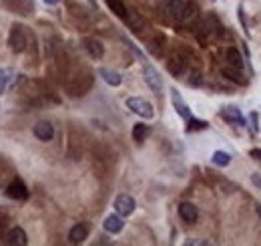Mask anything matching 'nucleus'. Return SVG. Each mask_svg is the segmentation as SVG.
I'll return each instance as SVG.
<instances>
[{
    "mask_svg": "<svg viewBox=\"0 0 261 246\" xmlns=\"http://www.w3.org/2000/svg\"><path fill=\"white\" fill-rule=\"evenodd\" d=\"M93 87V75H91V71H81L79 75H74L72 79H70V83H68V91H70V95H85L89 89Z\"/></svg>",
    "mask_w": 261,
    "mask_h": 246,
    "instance_id": "1",
    "label": "nucleus"
},
{
    "mask_svg": "<svg viewBox=\"0 0 261 246\" xmlns=\"http://www.w3.org/2000/svg\"><path fill=\"white\" fill-rule=\"evenodd\" d=\"M32 39V35H28L22 26H12L10 35H8V45L14 53H24L28 49V41Z\"/></svg>",
    "mask_w": 261,
    "mask_h": 246,
    "instance_id": "2",
    "label": "nucleus"
},
{
    "mask_svg": "<svg viewBox=\"0 0 261 246\" xmlns=\"http://www.w3.org/2000/svg\"><path fill=\"white\" fill-rule=\"evenodd\" d=\"M127 107H129L135 115H139V117H143V119H153V117H155L153 105H151L147 99H143V97H129V99H127Z\"/></svg>",
    "mask_w": 261,
    "mask_h": 246,
    "instance_id": "3",
    "label": "nucleus"
},
{
    "mask_svg": "<svg viewBox=\"0 0 261 246\" xmlns=\"http://www.w3.org/2000/svg\"><path fill=\"white\" fill-rule=\"evenodd\" d=\"M113 206H115L117 214L125 218V216H131V214L135 212V208H137V202H135V198H133V196H129V194H119V196L115 198Z\"/></svg>",
    "mask_w": 261,
    "mask_h": 246,
    "instance_id": "4",
    "label": "nucleus"
},
{
    "mask_svg": "<svg viewBox=\"0 0 261 246\" xmlns=\"http://www.w3.org/2000/svg\"><path fill=\"white\" fill-rule=\"evenodd\" d=\"M167 71L173 75V77H183L187 73V59L185 55L181 53H173L167 61Z\"/></svg>",
    "mask_w": 261,
    "mask_h": 246,
    "instance_id": "5",
    "label": "nucleus"
},
{
    "mask_svg": "<svg viewBox=\"0 0 261 246\" xmlns=\"http://www.w3.org/2000/svg\"><path fill=\"white\" fill-rule=\"evenodd\" d=\"M143 75H145V83L151 87L153 93H161V91H163V79L159 77L155 67L145 65V67H143Z\"/></svg>",
    "mask_w": 261,
    "mask_h": 246,
    "instance_id": "6",
    "label": "nucleus"
},
{
    "mask_svg": "<svg viewBox=\"0 0 261 246\" xmlns=\"http://www.w3.org/2000/svg\"><path fill=\"white\" fill-rule=\"evenodd\" d=\"M221 117L227 123H231V125H237V127H243V125H245V117H243L241 109H237L235 105L223 107V109H221Z\"/></svg>",
    "mask_w": 261,
    "mask_h": 246,
    "instance_id": "7",
    "label": "nucleus"
},
{
    "mask_svg": "<svg viewBox=\"0 0 261 246\" xmlns=\"http://www.w3.org/2000/svg\"><path fill=\"white\" fill-rule=\"evenodd\" d=\"M6 196L12 198V200H26L28 198V190H26V186H24L22 180L14 178L10 184L6 186Z\"/></svg>",
    "mask_w": 261,
    "mask_h": 246,
    "instance_id": "8",
    "label": "nucleus"
},
{
    "mask_svg": "<svg viewBox=\"0 0 261 246\" xmlns=\"http://www.w3.org/2000/svg\"><path fill=\"white\" fill-rule=\"evenodd\" d=\"M179 216L183 222L187 224H195L197 218H199V212H197V206L191 204V202H181L179 204Z\"/></svg>",
    "mask_w": 261,
    "mask_h": 246,
    "instance_id": "9",
    "label": "nucleus"
},
{
    "mask_svg": "<svg viewBox=\"0 0 261 246\" xmlns=\"http://www.w3.org/2000/svg\"><path fill=\"white\" fill-rule=\"evenodd\" d=\"M83 47H85V51H87L93 59H97V61L104 57V45L99 39H91V37H89V39L83 41Z\"/></svg>",
    "mask_w": 261,
    "mask_h": 246,
    "instance_id": "10",
    "label": "nucleus"
},
{
    "mask_svg": "<svg viewBox=\"0 0 261 246\" xmlns=\"http://www.w3.org/2000/svg\"><path fill=\"white\" fill-rule=\"evenodd\" d=\"M171 101H173V107L177 109V113H179L183 119H191V117H193V115H191L189 105L183 101V97H181V93H179L177 89H173V91H171Z\"/></svg>",
    "mask_w": 261,
    "mask_h": 246,
    "instance_id": "11",
    "label": "nucleus"
},
{
    "mask_svg": "<svg viewBox=\"0 0 261 246\" xmlns=\"http://www.w3.org/2000/svg\"><path fill=\"white\" fill-rule=\"evenodd\" d=\"M4 4H6V8H10L16 14H32V10H34L32 0H4Z\"/></svg>",
    "mask_w": 261,
    "mask_h": 246,
    "instance_id": "12",
    "label": "nucleus"
},
{
    "mask_svg": "<svg viewBox=\"0 0 261 246\" xmlns=\"http://www.w3.org/2000/svg\"><path fill=\"white\" fill-rule=\"evenodd\" d=\"M103 226L108 234H119V232L125 228V220H123V216H119V214H110V216L104 218Z\"/></svg>",
    "mask_w": 261,
    "mask_h": 246,
    "instance_id": "13",
    "label": "nucleus"
},
{
    "mask_svg": "<svg viewBox=\"0 0 261 246\" xmlns=\"http://www.w3.org/2000/svg\"><path fill=\"white\" fill-rule=\"evenodd\" d=\"M87 236H89V226H87V224H83V222H77V224L70 228V232H68V238H70V242H72V244H81V242H85V240H87Z\"/></svg>",
    "mask_w": 261,
    "mask_h": 246,
    "instance_id": "14",
    "label": "nucleus"
},
{
    "mask_svg": "<svg viewBox=\"0 0 261 246\" xmlns=\"http://www.w3.org/2000/svg\"><path fill=\"white\" fill-rule=\"evenodd\" d=\"M34 135L39 141H51L54 137V127L49 121H39L34 125Z\"/></svg>",
    "mask_w": 261,
    "mask_h": 246,
    "instance_id": "15",
    "label": "nucleus"
},
{
    "mask_svg": "<svg viewBox=\"0 0 261 246\" xmlns=\"http://www.w3.org/2000/svg\"><path fill=\"white\" fill-rule=\"evenodd\" d=\"M165 47H167V39H165L161 33L155 35V37L149 41V51H151V55H153V57H163Z\"/></svg>",
    "mask_w": 261,
    "mask_h": 246,
    "instance_id": "16",
    "label": "nucleus"
},
{
    "mask_svg": "<svg viewBox=\"0 0 261 246\" xmlns=\"http://www.w3.org/2000/svg\"><path fill=\"white\" fill-rule=\"evenodd\" d=\"M185 6H187V2H185V0H169L167 10H169V14H171L175 20H183Z\"/></svg>",
    "mask_w": 261,
    "mask_h": 246,
    "instance_id": "17",
    "label": "nucleus"
},
{
    "mask_svg": "<svg viewBox=\"0 0 261 246\" xmlns=\"http://www.w3.org/2000/svg\"><path fill=\"white\" fill-rule=\"evenodd\" d=\"M6 242L12 246H24L28 240H26V232L22 230V228H12L10 232H8V236H6Z\"/></svg>",
    "mask_w": 261,
    "mask_h": 246,
    "instance_id": "18",
    "label": "nucleus"
},
{
    "mask_svg": "<svg viewBox=\"0 0 261 246\" xmlns=\"http://www.w3.org/2000/svg\"><path fill=\"white\" fill-rule=\"evenodd\" d=\"M99 75L103 77L104 81L110 85V87H119L121 83H123V77L117 73V71H113V69H106V67H101L99 69Z\"/></svg>",
    "mask_w": 261,
    "mask_h": 246,
    "instance_id": "19",
    "label": "nucleus"
},
{
    "mask_svg": "<svg viewBox=\"0 0 261 246\" xmlns=\"http://www.w3.org/2000/svg\"><path fill=\"white\" fill-rule=\"evenodd\" d=\"M149 135H151V127H149V125H145V123H135V127H133V139H135L137 143L147 141Z\"/></svg>",
    "mask_w": 261,
    "mask_h": 246,
    "instance_id": "20",
    "label": "nucleus"
},
{
    "mask_svg": "<svg viewBox=\"0 0 261 246\" xmlns=\"http://www.w3.org/2000/svg\"><path fill=\"white\" fill-rule=\"evenodd\" d=\"M125 22L129 24V28H131L133 33H141V30L145 28V20H143L137 12H129L127 18H125Z\"/></svg>",
    "mask_w": 261,
    "mask_h": 246,
    "instance_id": "21",
    "label": "nucleus"
},
{
    "mask_svg": "<svg viewBox=\"0 0 261 246\" xmlns=\"http://www.w3.org/2000/svg\"><path fill=\"white\" fill-rule=\"evenodd\" d=\"M223 75L227 77V79H231V81H235V83H239V85H245L247 83V79L243 77V73H241V69H235V67H223Z\"/></svg>",
    "mask_w": 261,
    "mask_h": 246,
    "instance_id": "22",
    "label": "nucleus"
},
{
    "mask_svg": "<svg viewBox=\"0 0 261 246\" xmlns=\"http://www.w3.org/2000/svg\"><path fill=\"white\" fill-rule=\"evenodd\" d=\"M106 4H108V8H110V12H115L119 18H127V14H129V10H127V6H125V2L123 0H104Z\"/></svg>",
    "mask_w": 261,
    "mask_h": 246,
    "instance_id": "23",
    "label": "nucleus"
},
{
    "mask_svg": "<svg viewBox=\"0 0 261 246\" xmlns=\"http://www.w3.org/2000/svg\"><path fill=\"white\" fill-rule=\"evenodd\" d=\"M227 61L231 67H235V69H241L243 71V67H245V63H243V57L239 55V51L235 49V47H231V49H227Z\"/></svg>",
    "mask_w": 261,
    "mask_h": 246,
    "instance_id": "24",
    "label": "nucleus"
},
{
    "mask_svg": "<svg viewBox=\"0 0 261 246\" xmlns=\"http://www.w3.org/2000/svg\"><path fill=\"white\" fill-rule=\"evenodd\" d=\"M211 162L215 164V166H219V168H227L229 164H231V153H227V151H215L213 153V158H211Z\"/></svg>",
    "mask_w": 261,
    "mask_h": 246,
    "instance_id": "25",
    "label": "nucleus"
},
{
    "mask_svg": "<svg viewBox=\"0 0 261 246\" xmlns=\"http://www.w3.org/2000/svg\"><path fill=\"white\" fill-rule=\"evenodd\" d=\"M207 121H197V119H187V131H197V129H207Z\"/></svg>",
    "mask_w": 261,
    "mask_h": 246,
    "instance_id": "26",
    "label": "nucleus"
},
{
    "mask_svg": "<svg viewBox=\"0 0 261 246\" xmlns=\"http://www.w3.org/2000/svg\"><path fill=\"white\" fill-rule=\"evenodd\" d=\"M8 83H10V73L4 71V69H0V93L8 87Z\"/></svg>",
    "mask_w": 261,
    "mask_h": 246,
    "instance_id": "27",
    "label": "nucleus"
},
{
    "mask_svg": "<svg viewBox=\"0 0 261 246\" xmlns=\"http://www.w3.org/2000/svg\"><path fill=\"white\" fill-rule=\"evenodd\" d=\"M237 14H239V20H241V26L245 30V35H249V28H247V20H245V14H243V6L237 8Z\"/></svg>",
    "mask_w": 261,
    "mask_h": 246,
    "instance_id": "28",
    "label": "nucleus"
},
{
    "mask_svg": "<svg viewBox=\"0 0 261 246\" xmlns=\"http://www.w3.org/2000/svg\"><path fill=\"white\" fill-rule=\"evenodd\" d=\"M249 119H251V129H253V133H259V123H257V119H259V115L253 111L251 115H249Z\"/></svg>",
    "mask_w": 261,
    "mask_h": 246,
    "instance_id": "29",
    "label": "nucleus"
},
{
    "mask_svg": "<svg viewBox=\"0 0 261 246\" xmlns=\"http://www.w3.org/2000/svg\"><path fill=\"white\" fill-rule=\"evenodd\" d=\"M251 184L255 186V188H257V190H261V174H259V172H257V174H253V176H251Z\"/></svg>",
    "mask_w": 261,
    "mask_h": 246,
    "instance_id": "30",
    "label": "nucleus"
},
{
    "mask_svg": "<svg viewBox=\"0 0 261 246\" xmlns=\"http://www.w3.org/2000/svg\"><path fill=\"white\" fill-rule=\"evenodd\" d=\"M249 156H251V158H255L257 162H261V149H251V151H249Z\"/></svg>",
    "mask_w": 261,
    "mask_h": 246,
    "instance_id": "31",
    "label": "nucleus"
},
{
    "mask_svg": "<svg viewBox=\"0 0 261 246\" xmlns=\"http://www.w3.org/2000/svg\"><path fill=\"white\" fill-rule=\"evenodd\" d=\"M255 212H257V216L261 218V204H255Z\"/></svg>",
    "mask_w": 261,
    "mask_h": 246,
    "instance_id": "32",
    "label": "nucleus"
},
{
    "mask_svg": "<svg viewBox=\"0 0 261 246\" xmlns=\"http://www.w3.org/2000/svg\"><path fill=\"white\" fill-rule=\"evenodd\" d=\"M45 2H47V4H56L58 0H45Z\"/></svg>",
    "mask_w": 261,
    "mask_h": 246,
    "instance_id": "33",
    "label": "nucleus"
},
{
    "mask_svg": "<svg viewBox=\"0 0 261 246\" xmlns=\"http://www.w3.org/2000/svg\"><path fill=\"white\" fill-rule=\"evenodd\" d=\"M89 2H91V4H93V6H95V0H89Z\"/></svg>",
    "mask_w": 261,
    "mask_h": 246,
    "instance_id": "34",
    "label": "nucleus"
}]
</instances>
